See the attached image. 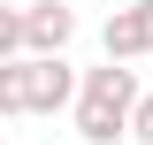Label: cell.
I'll return each instance as SVG.
<instances>
[{
    "mask_svg": "<svg viewBox=\"0 0 153 145\" xmlns=\"http://www.w3.org/2000/svg\"><path fill=\"white\" fill-rule=\"evenodd\" d=\"M69 38H76L69 0H31L23 8V54H69Z\"/></svg>",
    "mask_w": 153,
    "mask_h": 145,
    "instance_id": "obj_2",
    "label": "cell"
},
{
    "mask_svg": "<svg viewBox=\"0 0 153 145\" xmlns=\"http://www.w3.org/2000/svg\"><path fill=\"white\" fill-rule=\"evenodd\" d=\"M31 61V115H61L76 99V69H69V54H23Z\"/></svg>",
    "mask_w": 153,
    "mask_h": 145,
    "instance_id": "obj_4",
    "label": "cell"
},
{
    "mask_svg": "<svg viewBox=\"0 0 153 145\" xmlns=\"http://www.w3.org/2000/svg\"><path fill=\"white\" fill-rule=\"evenodd\" d=\"M0 115H31V61H0Z\"/></svg>",
    "mask_w": 153,
    "mask_h": 145,
    "instance_id": "obj_5",
    "label": "cell"
},
{
    "mask_svg": "<svg viewBox=\"0 0 153 145\" xmlns=\"http://www.w3.org/2000/svg\"><path fill=\"white\" fill-rule=\"evenodd\" d=\"M69 107H76V138H84V145H115V138H130L138 69H123V61H100V69H84Z\"/></svg>",
    "mask_w": 153,
    "mask_h": 145,
    "instance_id": "obj_1",
    "label": "cell"
},
{
    "mask_svg": "<svg viewBox=\"0 0 153 145\" xmlns=\"http://www.w3.org/2000/svg\"><path fill=\"white\" fill-rule=\"evenodd\" d=\"M100 46H107V61H123V69H130L138 54H153V0L115 8V16H107V31H100Z\"/></svg>",
    "mask_w": 153,
    "mask_h": 145,
    "instance_id": "obj_3",
    "label": "cell"
},
{
    "mask_svg": "<svg viewBox=\"0 0 153 145\" xmlns=\"http://www.w3.org/2000/svg\"><path fill=\"white\" fill-rule=\"evenodd\" d=\"M0 61H23V8L0 0Z\"/></svg>",
    "mask_w": 153,
    "mask_h": 145,
    "instance_id": "obj_6",
    "label": "cell"
},
{
    "mask_svg": "<svg viewBox=\"0 0 153 145\" xmlns=\"http://www.w3.org/2000/svg\"><path fill=\"white\" fill-rule=\"evenodd\" d=\"M0 145H8V138H0Z\"/></svg>",
    "mask_w": 153,
    "mask_h": 145,
    "instance_id": "obj_8",
    "label": "cell"
},
{
    "mask_svg": "<svg viewBox=\"0 0 153 145\" xmlns=\"http://www.w3.org/2000/svg\"><path fill=\"white\" fill-rule=\"evenodd\" d=\"M130 138L153 145V92H138V107H130Z\"/></svg>",
    "mask_w": 153,
    "mask_h": 145,
    "instance_id": "obj_7",
    "label": "cell"
}]
</instances>
